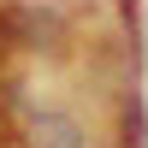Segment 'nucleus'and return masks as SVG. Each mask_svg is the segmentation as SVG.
I'll return each mask as SVG.
<instances>
[{
  "label": "nucleus",
  "instance_id": "4",
  "mask_svg": "<svg viewBox=\"0 0 148 148\" xmlns=\"http://www.w3.org/2000/svg\"><path fill=\"white\" fill-rule=\"evenodd\" d=\"M0 47H6V24H0Z\"/></svg>",
  "mask_w": 148,
  "mask_h": 148
},
{
  "label": "nucleus",
  "instance_id": "2",
  "mask_svg": "<svg viewBox=\"0 0 148 148\" xmlns=\"http://www.w3.org/2000/svg\"><path fill=\"white\" fill-rule=\"evenodd\" d=\"M30 148H83V130H77V119H71V113H36Z\"/></svg>",
  "mask_w": 148,
  "mask_h": 148
},
{
  "label": "nucleus",
  "instance_id": "3",
  "mask_svg": "<svg viewBox=\"0 0 148 148\" xmlns=\"http://www.w3.org/2000/svg\"><path fill=\"white\" fill-rule=\"evenodd\" d=\"M125 148H142V101L125 107Z\"/></svg>",
  "mask_w": 148,
  "mask_h": 148
},
{
  "label": "nucleus",
  "instance_id": "1",
  "mask_svg": "<svg viewBox=\"0 0 148 148\" xmlns=\"http://www.w3.org/2000/svg\"><path fill=\"white\" fill-rule=\"evenodd\" d=\"M0 24H6V42L30 47V53H53L65 42V12L47 6V0H6Z\"/></svg>",
  "mask_w": 148,
  "mask_h": 148
}]
</instances>
